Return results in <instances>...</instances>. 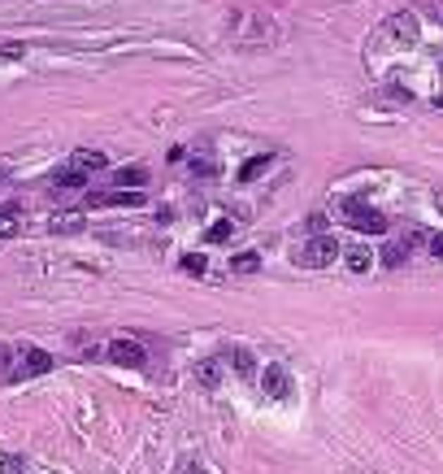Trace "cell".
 I'll use <instances>...</instances> for the list:
<instances>
[{
    "label": "cell",
    "mask_w": 443,
    "mask_h": 474,
    "mask_svg": "<svg viewBox=\"0 0 443 474\" xmlns=\"http://www.w3.org/2000/svg\"><path fill=\"white\" fill-rule=\"evenodd\" d=\"M344 213H348V227L361 231V235H382L387 231V218L378 209H365L356 196H352V201H344Z\"/></svg>",
    "instance_id": "1"
},
{
    "label": "cell",
    "mask_w": 443,
    "mask_h": 474,
    "mask_svg": "<svg viewBox=\"0 0 443 474\" xmlns=\"http://www.w3.org/2000/svg\"><path fill=\"white\" fill-rule=\"evenodd\" d=\"M335 257H339V239H330V235H313V239L304 244V253H300V261H304V266H313V270L330 266Z\"/></svg>",
    "instance_id": "2"
},
{
    "label": "cell",
    "mask_w": 443,
    "mask_h": 474,
    "mask_svg": "<svg viewBox=\"0 0 443 474\" xmlns=\"http://www.w3.org/2000/svg\"><path fill=\"white\" fill-rule=\"evenodd\" d=\"M109 361L113 366H144L148 353H144V344H135V339H113L109 344Z\"/></svg>",
    "instance_id": "3"
},
{
    "label": "cell",
    "mask_w": 443,
    "mask_h": 474,
    "mask_svg": "<svg viewBox=\"0 0 443 474\" xmlns=\"http://www.w3.org/2000/svg\"><path fill=\"white\" fill-rule=\"evenodd\" d=\"M261 383H266V396H270V401H287V396H292V374H287L282 366H270Z\"/></svg>",
    "instance_id": "4"
},
{
    "label": "cell",
    "mask_w": 443,
    "mask_h": 474,
    "mask_svg": "<svg viewBox=\"0 0 443 474\" xmlns=\"http://www.w3.org/2000/svg\"><path fill=\"white\" fill-rule=\"evenodd\" d=\"M87 205L104 209V205H144V192H92Z\"/></svg>",
    "instance_id": "5"
},
{
    "label": "cell",
    "mask_w": 443,
    "mask_h": 474,
    "mask_svg": "<svg viewBox=\"0 0 443 474\" xmlns=\"http://www.w3.org/2000/svg\"><path fill=\"white\" fill-rule=\"evenodd\" d=\"M387 35L400 39V44H413V39H417V18H413V13H396V18L387 22Z\"/></svg>",
    "instance_id": "6"
},
{
    "label": "cell",
    "mask_w": 443,
    "mask_h": 474,
    "mask_svg": "<svg viewBox=\"0 0 443 474\" xmlns=\"http://www.w3.org/2000/svg\"><path fill=\"white\" fill-rule=\"evenodd\" d=\"M48 370H52V357L44 353V348H26V353H22L18 374H48Z\"/></svg>",
    "instance_id": "7"
},
{
    "label": "cell",
    "mask_w": 443,
    "mask_h": 474,
    "mask_svg": "<svg viewBox=\"0 0 443 474\" xmlns=\"http://www.w3.org/2000/svg\"><path fill=\"white\" fill-rule=\"evenodd\" d=\"M104 166H109V157H104V153H96V148H78V153H74V170H104Z\"/></svg>",
    "instance_id": "8"
},
{
    "label": "cell",
    "mask_w": 443,
    "mask_h": 474,
    "mask_svg": "<svg viewBox=\"0 0 443 474\" xmlns=\"http://www.w3.org/2000/svg\"><path fill=\"white\" fill-rule=\"evenodd\" d=\"M52 187L78 192V187H87V174H83V170H57V174H52Z\"/></svg>",
    "instance_id": "9"
},
{
    "label": "cell",
    "mask_w": 443,
    "mask_h": 474,
    "mask_svg": "<svg viewBox=\"0 0 443 474\" xmlns=\"http://www.w3.org/2000/svg\"><path fill=\"white\" fill-rule=\"evenodd\" d=\"M118 183L139 192V187H148V170L144 166H126V170H118Z\"/></svg>",
    "instance_id": "10"
},
{
    "label": "cell",
    "mask_w": 443,
    "mask_h": 474,
    "mask_svg": "<svg viewBox=\"0 0 443 474\" xmlns=\"http://www.w3.org/2000/svg\"><path fill=\"white\" fill-rule=\"evenodd\" d=\"M270 161H274L270 153H261V157H252L248 166H239V183H252V179H256V174H261V170H266Z\"/></svg>",
    "instance_id": "11"
},
{
    "label": "cell",
    "mask_w": 443,
    "mask_h": 474,
    "mask_svg": "<svg viewBox=\"0 0 443 474\" xmlns=\"http://www.w3.org/2000/svg\"><path fill=\"white\" fill-rule=\"evenodd\" d=\"M18 218H22V213H18L13 205H9V209H0V239H9V235L18 231Z\"/></svg>",
    "instance_id": "12"
},
{
    "label": "cell",
    "mask_w": 443,
    "mask_h": 474,
    "mask_svg": "<svg viewBox=\"0 0 443 474\" xmlns=\"http://www.w3.org/2000/svg\"><path fill=\"white\" fill-rule=\"evenodd\" d=\"M230 270H235V274H252V270H261V257H256V253H239V257L230 261Z\"/></svg>",
    "instance_id": "13"
},
{
    "label": "cell",
    "mask_w": 443,
    "mask_h": 474,
    "mask_svg": "<svg viewBox=\"0 0 443 474\" xmlns=\"http://www.w3.org/2000/svg\"><path fill=\"white\" fill-rule=\"evenodd\" d=\"M83 227V213H57L52 218V231H78Z\"/></svg>",
    "instance_id": "14"
},
{
    "label": "cell",
    "mask_w": 443,
    "mask_h": 474,
    "mask_svg": "<svg viewBox=\"0 0 443 474\" xmlns=\"http://www.w3.org/2000/svg\"><path fill=\"white\" fill-rule=\"evenodd\" d=\"M370 253H365V248H352V253H348V270H356V274H365V270H370Z\"/></svg>",
    "instance_id": "15"
},
{
    "label": "cell",
    "mask_w": 443,
    "mask_h": 474,
    "mask_svg": "<svg viewBox=\"0 0 443 474\" xmlns=\"http://www.w3.org/2000/svg\"><path fill=\"white\" fill-rule=\"evenodd\" d=\"M230 239V222L222 218V222H213V227H208V244H226Z\"/></svg>",
    "instance_id": "16"
},
{
    "label": "cell",
    "mask_w": 443,
    "mask_h": 474,
    "mask_svg": "<svg viewBox=\"0 0 443 474\" xmlns=\"http://www.w3.org/2000/svg\"><path fill=\"white\" fill-rule=\"evenodd\" d=\"M382 261L387 266H404V244H387L382 248Z\"/></svg>",
    "instance_id": "17"
},
{
    "label": "cell",
    "mask_w": 443,
    "mask_h": 474,
    "mask_svg": "<svg viewBox=\"0 0 443 474\" xmlns=\"http://www.w3.org/2000/svg\"><path fill=\"white\" fill-rule=\"evenodd\" d=\"M235 370H239L244 379L252 374V353H248V348H235Z\"/></svg>",
    "instance_id": "18"
},
{
    "label": "cell",
    "mask_w": 443,
    "mask_h": 474,
    "mask_svg": "<svg viewBox=\"0 0 443 474\" xmlns=\"http://www.w3.org/2000/svg\"><path fill=\"white\" fill-rule=\"evenodd\" d=\"M182 270H187V274H204V270H208V261H204L200 253H187V257H182Z\"/></svg>",
    "instance_id": "19"
},
{
    "label": "cell",
    "mask_w": 443,
    "mask_h": 474,
    "mask_svg": "<svg viewBox=\"0 0 443 474\" xmlns=\"http://www.w3.org/2000/svg\"><path fill=\"white\" fill-rule=\"evenodd\" d=\"M200 383H204V387H213V383H218V370H213V361H204V366H200Z\"/></svg>",
    "instance_id": "20"
},
{
    "label": "cell",
    "mask_w": 443,
    "mask_h": 474,
    "mask_svg": "<svg viewBox=\"0 0 443 474\" xmlns=\"http://www.w3.org/2000/svg\"><path fill=\"white\" fill-rule=\"evenodd\" d=\"M304 227H308V235H322V227H326V218H322V213H308V222H304Z\"/></svg>",
    "instance_id": "21"
},
{
    "label": "cell",
    "mask_w": 443,
    "mask_h": 474,
    "mask_svg": "<svg viewBox=\"0 0 443 474\" xmlns=\"http://www.w3.org/2000/svg\"><path fill=\"white\" fill-rule=\"evenodd\" d=\"M430 257H435V261H443V235H435V239H430Z\"/></svg>",
    "instance_id": "22"
},
{
    "label": "cell",
    "mask_w": 443,
    "mask_h": 474,
    "mask_svg": "<svg viewBox=\"0 0 443 474\" xmlns=\"http://www.w3.org/2000/svg\"><path fill=\"white\" fill-rule=\"evenodd\" d=\"M192 170H196V174H213V170H218V161H196Z\"/></svg>",
    "instance_id": "23"
},
{
    "label": "cell",
    "mask_w": 443,
    "mask_h": 474,
    "mask_svg": "<svg viewBox=\"0 0 443 474\" xmlns=\"http://www.w3.org/2000/svg\"><path fill=\"white\" fill-rule=\"evenodd\" d=\"M9 361H13V353H9V348H5V344H0V370H5Z\"/></svg>",
    "instance_id": "24"
}]
</instances>
